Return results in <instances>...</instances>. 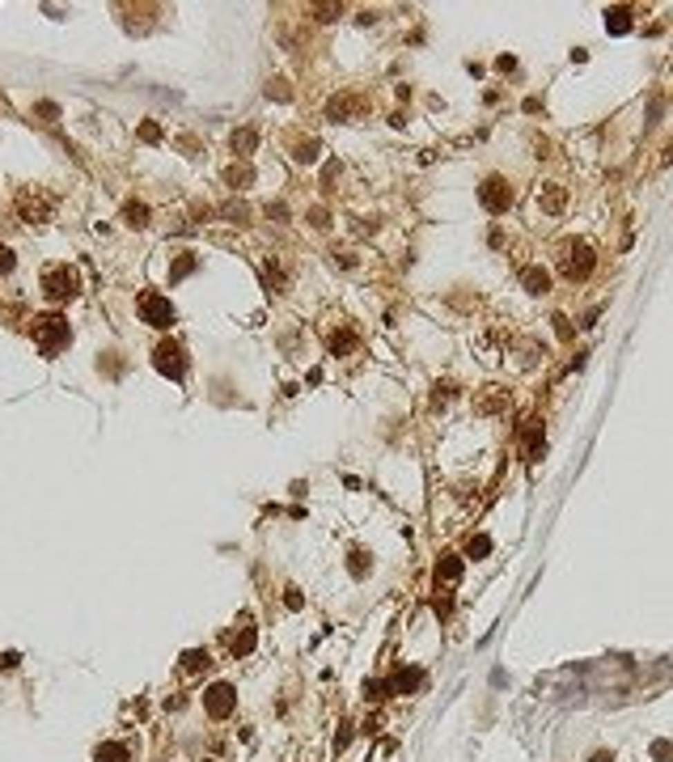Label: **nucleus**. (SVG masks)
<instances>
[{"label":"nucleus","mask_w":673,"mask_h":762,"mask_svg":"<svg viewBox=\"0 0 673 762\" xmlns=\"http://www.w3.org/2000/svg\"><path fill=\"white\" fill-rule=\"evenodd\" d=\"M30 335H35L39 352H43L47 360H55V356L64 352V348H68V339H73L68 322H64L59 314H43V318H35V326H30Z\"/></svg>","instance_id":"obj_1"},{"label":"nucleus","mask_w":673,"mask_h":762,"mask_svg":"<svg viewBox=\"0 0 673 762\" xmlns=\"http://www.w3.org/2000/svg\"><path fill=\"white\" fill-rule=\"evenodd\" d=\"M593 263H597V254H593L589 241H567L563 254H559V271L567 275V280H589Z\"/></svg>","instance_id":"obj_2"},{"label":"nucleus","mask_w":673,"mask_h":762,"mask_svg":"<svg viewBox=\"0 0 673 762\" xmlns=\"http://www.w3.org/2000/svg\"><path fill=\"white\" fill-rule=\"evenodd\" d=\"M77 288H81V280H77L73 267H51V271L43 275V292H47L51 301H73Z\"/></svg>","instance_id":"obj_3"},{"label":"nucleus","mask_w":673,"mask_h":762,"mask_svg":"<svg viewBox=\"0 0 673 762\" xmlns=\"http://www.w3.org/2000/svg\"><path fill=\"white\" fill-rule=\"evenodd\" d=\"M479 203L487 207L491 216H500V212H509V203H513V187L504 183L500 174H491V178H483V187H479Z\"/></svg>","instance_id":"obj_4"},{"label":"nucleus","mask_w":673,"mask_h":762,"mask_svg":"<svg viewBox=\"0 0 673 762\" xmlns=\"http://www.w3.org/2000/svg\"><path fill=\"white\" fill-rule=\"evenodd\" d=\"M140 318H144L149 326L165 331V326H174V305L165 301L161 292H144V297H140Z\"/></svg>","instance_id":"obj_5"},{"label":"nucleus","mask_w":673,"mask_h":762,"mask_svg":"<svg viewBox=\"0 0 673 762\" xmlns=\"http://www.w3.org/2000/svg\"><path fill=\"white\" fill-rule=\"evenodd\" d=\"M204 707H208L212 720H225V716H233V707H238V695H233L229 682H216V686L204 690Z\"/></svg>","instance_id":"obj_6"},{"label":"nucleus","mask_w":673,"mask_h":762,"mask_svg":"<svg viewBox=\"0 0 673 762\" xmlns=\"http://www.w3.org/2000/svg\"><path fill=\"white\" fill-rule=\"evenodd\" d=\"M153 364L165 373V377H174V381H182V373H187V360H182V348L178 343H157V352H153Z\"/></svg>","instance_id":"obj_7"},{"label":"nucleus","mask_w":673,"mask_h":762,"mask_svg":"<svg viewBox=\"0 0 673 762\" xmlns=\"http://www.w3.org/2000/svg\"><path fill=\"white\" fill-rule=\"evenodd\" d=\"M17 212H21V221H30V225H43V221L51 216V199L39 195V191H21V195H17Z\"/></svg>","instance_id":"obj_8"},{"label":"nucleus","mask_w":673,"mask_h":762,"mask_svg":"<svg viewBox=\"0 0 673 762\" xmlns=\"http://www.w3.org/2000/svg\"><path fill=\"white\" fill-rule=\"evenodd\" d=\"M521 284H525V292L542 297V292H551V271L547 267H525L521 271Z\"/></svg>","instance_id":"obj_9"},{"label":"nucleus","mask_w":673,"mask_h":762,"mask_svg":"<svg viewBox=\"0 0 673 762\" xmlns=\"http://www.w3.org/2000/svg\"><path fill=\"white\" fill-rule=\"evenodd\" d=\"M538 199H542V212H551V216H555V212H563V207H567V187H559V183H547Z\"/></svg>","instance_id":"obj_10"},{"label":"nucleus","mask_w":673,"mask_h":762,"mask_svg":"<svg viewBox=\"0 0 673 762\" xmlns=\"http://www.w3.org/2000/svg\"><path fill=\"white\" fill-rule=\"evenodd\" d=\"M225 183H229L233 191H246V187L254 183V169H250V161H233V165L225 169Z\"/></svg>","instance_id":"obj_11"},{"label":"nucleus","mask_w":673,"mask_h":762,"mask_svg":"<svg viewBox=\"0 0 673 762\" xmlns=\"http://www.w3.org/2000/svg\"><path fill=\"white\" fill-rule=\"evenodd\" d=\"M229 145H233V153H238V157H250V153L258 149V131H254V127H238Z\"/></svg>","instance_id":"obj_12"},{"label":"nucleus","mask_w":673,"mask_h":762,"mask_svg":"<svg viewBox=\"0 0 673 762\" xmlns=\"http://www.w3.org/2000/svg\"><path fill=\"white\" fill-rule=\"evenodd\" d=\"M419 682H424V673H419V669H398V673H394V682H390V690H394V695H411Z\"/></svg>","instance_id":"obj_13"},{"label":"nucleus","mask_w":673,"mask_h":762,"mask_svg":"<svg viewBox=\"0 0 673 762\" xmlns=\"http://www.w3.org/2000/svg\"><path fill=\"white\" fill-rule=\"evenodd\" d=\"M229 648H233V656H246V652H254V627H250V618H242V631L229 640Z\"/></svg>","instance_id":"obj_14"},{"label":"nucleus","mask_w":673,"mask_h":762,"mask_svg":"<svg viewBox=\"0 0 673 762\" xmlns=\"http://www.w3.org/2000/svg\"><path fill=\"white\" fill-rule=\"evenodd\" d=\"M436 580H441V584H457L462 580V559L457 555H445L441 564H436Z\"/></svg>","instance_id":"obj_15"},{"label":"nucleus","mask_w":673,"mask_h":762,"mask_svg":"<svg viewBox=\"0 0 673 762\" xmlns=\"http://www.w3.org/2000/svg\"><path fill=\"white\" fill-rule=\"evenodd\" d=\"M93 762H131V754H127V745H119V741H106V745H97Z\"/></svg>","instance_id":"obj_16"},{"label":"nucleus","mask_w":673,"mask_h":762,"mask_svg":"<svg viewBox=\"0 0 673 762\" xmlns=\"http://www.w3.org/2000/svg\"><path fill=\"white\" fill-rule=\"evenodd\" d=\"M605 30H614V34H627L631 30V9H605Z\"/></svg>","instance_id":"obj_17"},{"label":"nucleus","mask_w":673,"mask_h":762,"mask_svg":"<svg viewBox=\"0 0 673 762\" xmlns=\"http://www.w3.org/2000/svg\"><path fill=\"white\" fill-rule=\"evenodd\" d=\"M212 665V656L204 652V648H191V652H182V669L187 673H199V669H208Z\"/></svg>","instance_id":"obj_18"},{"label":"nucleus","mask_w":673,"mask_h":762,"mask_svg":"<svg viewBox=\"0 0 673 762\" xmlns=\"http://www.w3.org/2000/svg\"><path fill=\"white\" fill-rule=\"evenodd\" d=\"M542 454H547V440H542V432H538V428H525V458H529V462H538Z\"/></svg>","instance_id":"obj_19"},{"label":"nucleus","mask_w":673,"mask_h":762,"mask_svg":"<svg viewBox=\"0 0 673 762\" xmlns=\"http://www.w3.org/2000/svg\"><path fill=\"white\" fill-rule=\"evenodd\" d=\"M123 221H127L131 229H144V225H149V207H144V203H127V207H123Z\"/></svg>","instance_id":"obj_20"},{"label":"nucleus","mask_w":673,"mask_h":762,"mask_svg":"<svg viewBox=\"0 0 673 762\" xmlns=\"http://www.w3.org/2000/svg\"><path fill=\"white\" fill-rule=\"evenodd\" d=\"M352 111H356V102H352V97H330V106H326V115H330L334 123H339V119H348Z\"/></svg>","instance_id":"obj_21"},{"label":"nucleus","mask_w":673,"mask_h":762,"mask_svg":"<svg viewBox=\"0 0 673 762\" xmlns=\"http://www.w3.org/2000/svg\"><path fill=\"white\" fill-rule=\"evenodd\" d=\"M352 348H356V335H352V331H334V335H330V352H334V356H343V352H352Z\"/></svg>","instance_id":"obj_22"},{"label":"nucleus","mask_w":673,"mask_h":762,"mask_svg":"<svg viewBox=\"0 0 673 762\" xmlns=\"http://www.w3.org/2000/svg\"><path fill=\"white\" fill-rule=\"evenodd\" d=\"M318 153H322V145H318V140H301L292 157H296L301 165H314V161H318Z\"/></svg>","instance_id":"obj_23"},{"label":"nucleus","mask_w":673,"mask_h":762,"mask_svg":"<svg viewBox=\"0 0 673 762\" xmlns=\"http://www.w3.org/2000/svg\"><path fill=\"white\" fill-rule=\"evenodd\" d=\"M195 263H199L195 254H178V259H174V267H170V280H187V275L195 271Z\"/></svg>","instance_id":"obj_24"},{"label":"nucleus","mask_w":673,"mask_h":762,"mask_svg":"<svg viewBox=\"0 0 673 762\" xmlns=\"http://www.w3.org/2000/svg\"><path fill=\"white\" fill-rule=\"evenodd\" d=\"M466 550H470V559H487V555H491V538H487V534H475Z\"/></svg>","instance_id":"obj_25"},{"label":"nucleus","mask_w":673,"mask_h":762,"mask_svg":"<svg viewBox=\"0 0 673 762\" xmlns=\"http://www.w3.org/2000/svg\"><path fill=\"white\" fill-rule=\"evenodd\" d=\"M491 390H495V386H491ZM504 398H509V394H504V390H495V394L479 398V411H483V415H491V411H500V407H504Z\"/></svg>","instance_id":"obj_26"},{"label":"nucleus","mask_w":673,"mask_h":762,"mask_svg":"<svg viewBox=\"0 0 673 762\" xmlns=\"http://www.w3.org/2000/svg\"><path fill=\"white\" fill-rule=\"evenodd\" d=\"M267 97H276V102H288V97H292L288 81H280V77H276V81H267Z\"/></svg>","instance_id":"obj_27"},{"label":"nucleus","mask_w":673,"mask_h":762,"mask_svg":"<svg viewBox=\"0 0 673 762\" xmlns=\"http://www.w3.org/2000/svg\"><path fill=\"white\" fill-rule=\"evenodd\" d=\"M348 568H352V576H364V572H368V555H364V550H352Z\"/></svg>","instance_id":"obj_28"},{"label":"nucleus","mask_w":673,"mask_h":762,"mask_svg":"<svg viewBox=\"0 0 673 762\" xmlns=\"http://www.w3.org/2000/svg\"><path fill=\"white\" fill-rule=\"evenodd\" d=\"M445 402H453V386L445 381V386H436V394H432V407H445Z\"/></svg>","instance_id":"obj_29"},{"label":"nucleus","mask_w":673,"mask_h":762,"mask_svg":"<svg viewBox=\"0 0 673 762\" xmlns=\"http://www.w3.org/2000/svg\"><path fill=\"white\" fill-rule=\"evenodd\" d=\"M652 758L656 762H673V745L669 741H652Z\"/></svg>","instance_id":"obj_30"},{"label":"nucleus","mask_w":673,"mask_h":762,"mask_svg":"<svg viewBox=\"0 0 673 762\" xmlns=\"http://www.w3.org/2000/svg\"><path fill=\"white\" fill-rule=\"evenodd\" d=\"M140 140L157 145V140H161V127H157V123H140Z\"/></svg>","instance_id":"obj_31"},{"label":"nucleus","mask_w":673,"mask_h":762,"mask_svg":"<svg viewBox=\"0 0 673 762\" xmlns=\"http://www.w3.org/2000/svg\"><path fill=\"white\" fill-rule=\"evenodd\" d=\"M318 21H334V13H339V5H314Z\"/></svg>","instance_id":"obj_32"},{"label":"nucleus","mask_w":673,"mask_h":762,"mask_svg":"<svg viewBox=\"0 0 673 762\" xmlns=\"http://www.w3.org/2000/svg\"><path fill=\"white\" fill-rule=\"evenodd\" d=\"M352 741V724H339V737H334V750H348Z\"/></svg>","instance_id":"obj_33"},{"label":"nucleus","mask_w":673,"mask_h":762,"mask_svg":"<svg viewBox=\"0 0 673 762\" xmlns=\"http://www.w3.org/2000/svg\"><path fill=\"white\" fill-rule=\"evenodd\" d=\"M225 216H229V221H246V203H229Z\"/></svg>","instance_id":"obj_34"},{"label":"nucleus","mask_w":673,"mask_h":762,"mask_svg":"<svg viewBox=\"0 0 673 762\" xmlns=\"http://www.w3.org/2000/svg\"><path fill=\"white\" fill-rule=\"evenodd\" d=\"M310 225H314V229H326V225H330V221H326V207H314V212H310Z\"/></svg>","instance_id":"obj_35"},{"label":"nucleus","mask_w":673,"mask_h":762,"mask_svg":"<svg viewBox=\"0 0 673 762\" xmlns=\"http://www.w3.org/2000/svg\"><path fill=\"white\" fill-rule=\"evenodd\" d=\"M555 331H559V339H571V322L563 314H555Z\"/></svg>","instance_id":"obj_36"},{"label":"nucleus","mask_w":673,"mask_h":762,"mask_svg":"<svg viewBox=\"0 0 673 762\" xmlns=\"http://www.w3.org/2000/svg\"><path fill=\"white\" fill-rule=\"evenodd\" d=\"M13 263H17V259H13V250H9V246H0V271H13Z\"/></svg>","instance_id":"obj_37"},{"label":"nucleus","mask_w":673,"mask_h":762,"mask_svg":"<svg viewBox=\"0 0 673 762\" xmlns=\"http://www.w3.org/2000/svg\"><path fill=\"white\" fill-rule=\"evenodd\" d=\"M267 216H276V221H284V216H288V207H284V203H267Z\"/></svg>","instance_id":"obj_38"},{"label":"nucleus","mask_w":673,"mask_h":762,"mask_svg":"<svg viewBox=\"0 0 673 762\" xmlns=\"http://www.w3.org/2000/svg\"><path fill=\"white\" fill-rule=\"evenodd\" d=\"M39 115H47V119H55V115H59V106H55V102H39Z\"/></svg>","instance_id":"obj_39"},{"label":"nucleus","mask_w":673,"mask_h":762,"mask_svg":"<svg viewBox=\"0 0 673 762\" xmlns=\"http://www.w3.org/2000/svg\"><path fill=\"white\" fill-rule=\"evenodd\" d=\"M589 762H614V754H605V750H597V754H593Z\"/></svg>","instance_id":"obj_40"}]
</instances>
